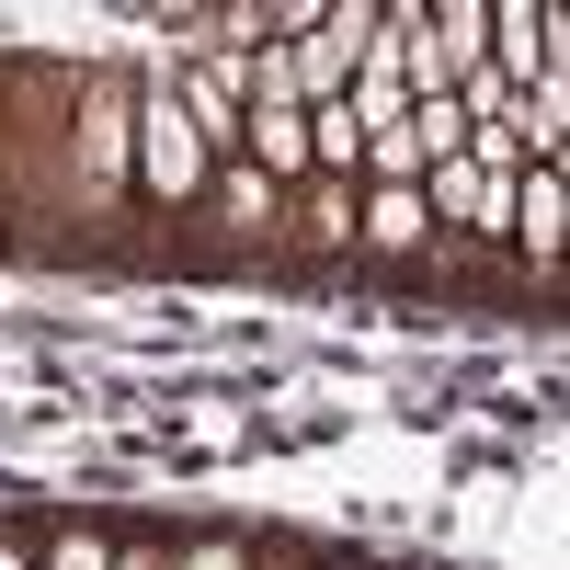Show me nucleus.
Returning a JSON list of instances; mask_svg holds the SVG:
<instances>
[{"mask_svg": "<svg viewBox=\"0 0 570 570\" xmlns=\"http://www.w3.org/2000/svg\"><path fill=\"white\" fill-rule=\"evenodd\" d=\"M365 35H376V12H365V0H343V12H308L297 35H285V80H297V115L343 104V80H354V58H365Z\"/></svg>", "mask_w": 570, "mask_h": 570, "instance_id": "1", "label": "nucleus"}, {"mask_svg": "<svg viewBox=\"0 0 570 570\" xmlns=\"http://www.w3.org/2000/svg\"><path fill=\"white\" fill-rule=\"evenodd\" d=\"M137 171H149V195H171V206L206 195V137L183 126V91H171V80L137 91Z\"/></svg>", "mask_w": 570, "mask_h": 570, "instance_id": "2", "label": "nucleus"}, {"mask_svg": "<svg viewBox=\"0 0 570 570\" xmlns=\"http://www.w3.org/2000/svg\"><path fill=\"white\" fill-rule=\"evenodd\" d=\"M548 69H570V23L537 12V0L491 12V80H502V91H525V80H548Z\"/></svg>", "mask_w": 570, "mask_h": 570, "instance_id": "3", "label": "nucleus"}, {"mask_svg": "<svg viewBox=\"0 0 570 570\" xmlns=\"http://www.w3.org/2000/svg\"><path fill=\"white\" fill-rule=\"evenodd\" d=\"M126 160H137V91L104 80V91L80 104V171H91V183H115Z\"/></svg>", "mask_w": 570, "mask_h": 570, "instance_id": "4", "label": "nucleus"}, {"mask_svg": "<svg viewBox=\"0 0 570 570\" xmlns=\"http://www.w3.org/2000/svg\"><path fill=\"white\" fill-rule=\"evenodd\" d=\"M513 228H525V252H537V274H548V263H559V228H570V183H559L548 160L513 183Z\"/></svg>", "mask_w": 570, "mask_h": 570, "instance_id": "5", "label": "nucleus"}, {"mask_svg": "<svg viewBox=\"0 0 570 570\" xmlns=\"http://www.w3.org/2000/svg\"><path fill=\"white\" fill-rule=\"evenodd\" d=\"M422 228H434V217H422L411 183H376V195H365V252H422Z\"/></svg>", "mask_w": 570, "mask_h": 570, "instance_id": "6", "label": "nucleus"}, {"mask_svg": "<svg viewBox=\"0 0 570 570\" xmlns=\"http://www.w3.org/2000/svg\"><path fill=\"white\" fill-rule=\"evenodd\" d=\"M46 570H115V548H104V537H91V525H69L58 548H46Z\"/></svg>", "mask_w": 570, "mask_h": 570, "instance_id": "7", "label": "nucleus"}, {"mask_svg": "<svg viewBox=\"0 0 570 570\" xmlns=\"http://www.w3.org/2000/svg\"><path fill=\"white\" fill-rule=\"evenodd\" d=\"M217 183H228V206H240V217H263V206H274V183H263L252 160H217Z\"/></svg>", "mask_w": 570, "mask_h": 570, "instance_id": "8", "label": "nucleus"}, {"mask_svg": "<svg viewBox=\"0 0 570 570\" xmlns=\"http://www.w3.org/2000/svg\"><path fill=\"white\" fill-rule=\"evenodd\" d=\"M183 570H252V559H240V548H228V537H206V548H195V559H183Z\"/></svg>", "mask_w": 570, "mask_h": 570, "instance_id": "9", "label": "nucleus"}, {"mask_svg": "<svg viewBox=\"0 0 570 570\" xmlns=\"http://www.w3.org/2000/svg\"><path fill=\"white\" fill-rule=\"evenodd\" d=\"M115 570H171V559L160 548H115Z\"/></svg>", "mask_w": 570, "mask_h": 570, "instance_id": "10", "label": "nucleus"}, {"mask_svg": "<svg viewBox=\"0 0 570 570\" xmlns=\"http://www.w3.org/2000/svg\"><path fill=\"white\" fill-rule=\"evenodd\" d=\"M0 570H35V559H12V548H0Z\"/></svg>", "mask_w": 570, "mask_h": 570, "instance_id": "11", "label": "nucleus"}]
</instances>
